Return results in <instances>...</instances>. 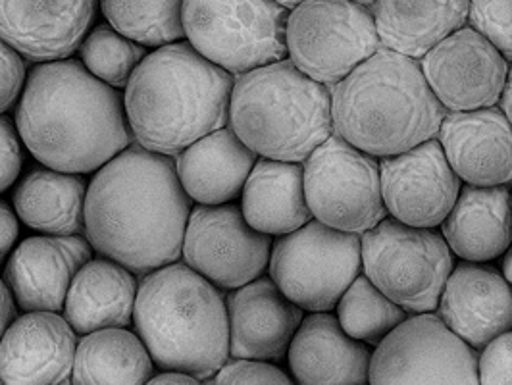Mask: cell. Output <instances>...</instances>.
Masks as SVG:
<instances>
[{
  "mask_svg": "<svg viewBox=\"0 0 512 385\" xmlns=\"http://www.w3.org/2000/svg\"><path fill=\"white\" fill-rule=\"evenodd\" d=\"M151 378L153 357L143 339L126 328H104L77 341L74 384L137 385Z\"/></svg>",
  "mask_w": 512,
  "mask_h": 385,
  "instance_id": "f1b7e54d",
  "label": "cell"
},
{
  "mask_svg": "<svg viewBox=\"0 0 512 385\" xmlns=\"http://www.w3.org/2000/svg\"><path fill=\"white\" fill-rule=\"evenodd\" d=\"M228 124L262 158L305 162L333 133L332 89L285 56L235 76Z\"/></svg>",
  "mask_w": 512,
  "mask_h": 385,
  "instance_id": "8992f818",
  "label": "cell"
},
{
  "mask_svg": "<svg viewBox=\"0 0 512 385\" xmlns=\"http://www.w3.org/2000/svg\"><path fill=\"white\" fill-rule=\"evenodd\" d=\"M24 164L22 137L16 124L0 114V195L20 178Z\"/></svg>",
  "mask_w": 512,
  "mask_h": 385,
  "instance_id": "8d00e7d4",
  "label": "cell"
},
{
  "mask_svg": "<svg viewBox=\"0 0 512 385\" xmlns=\"http://www.w3.org/2000/svg\"><path fill=\"white\" fill-rule=\"evenodd\" d=\"M499 106H501V110L505 112V116L509 118V122L512 124V66L511 70H509V77H507V83H505V89H503Z\"/></svg>",
  "mask_w": 512,
  "mask_h": 385,
  "instance_id": "60d3db41",
  "label": "cell"
},
{
  "mask_svg": "<svg viewBox=\"0 0 512 385\" xmlns=\"http://www.w3.org/2000/svg\"><path fill=\"white\" fill-rule=\"evenodd\" d=\"M274 2H278L280 6L287 8V10H293L295 6H299V4H301V2H305V0H274Z\"/></svg>",
  "mask_w": 512,
  "mask_h": 385,
  "instance_id": "7bdbcfd3",
  "label": "cell"
},
{
  "mask_svg": "<svg viewBox=\"0 0 512 385\" xmlns=\"http://www.w3.org/2000/svg\"><path fill=\"white\" fill-rule=\"evenodd\" d=\"M441 235L455 257L493 262L512 243L511 185H466L441 222Z\"/></svg>",
  "mask_w": 512,
  "mask_h": 385,
  "instance_id": "603a6c76",
  "label": "cell"
},
{
  "mask_svg": "<svg viewBox=\"0 0 512 385\" xmlns=\"http://www.w3.org/2000/svg\"><path fill=\"white\" fill-rule=\"evenodd\" d=\"M20 235V218L4 201H0V266L12 255Z\"/></svg>",
  "mask_w": 512,
  "mask_h": 385,
  "instance_id": "74e56055",
  "label": "cell"
},
{
  "mask_svg": "<svg viewBox=\"0 0 512 385\" xmlns=\"http://www.w3.org/2000/svg\"><path fill=\"white\" fill-rule=\"evenodd\" d=\"M77 51L87 72L114 89H126L147 54L143 45L131 41L110 24L93 27Z\"/></svg>",
  "mask_w": 512,
  "mask_h": 385,
  "instance_id": "1f68e13d",
  "label": "cell"
},
{
  "mask_svg": "<svg viewBox=\"0 0 512 385\" xmlns=\"http://www.w3.org/2000/svg\"><path fill=\"white\" fill-rule=\"evenodd\" d=\"M478 357L434 310L416 312L376 345L368 384H480Z\"/></svg>",
  "mask_w": 512,
  "mask_h": 385,
  "instance_id": "7c38bea8",
  "label": "cell"
},
{
  "mask_svg": "<svg viewBox=\"0 0 512 385\" xmlns=\"http://www.w3.org/2000/svg\"><path fill=\"white\" fill-rule=\"evenodd\" d=\"M149 384H178V385H195L199 384V378H195L193 374L189 372H183V370H164L160 374H156Z\"/></svg>",
  "mask_w": 512,
  "mask_h": 385,
  "instance_id": "ab89813d",
  "label": "cell"
},
{
  "mask_svg": "<svg viewBox=\"0 0 512 385\" xmlns=\"http://www.w3.org/2000/svg\"><path fill=\"white\" fill-rule=\"evenodd\" d=\"M16 128L41 164L81 176L103 168L133 139L118 89L72 58L35 64L18 101Z\"/></svg>",
  "mask_w": 512,
  "mask_h": 385,
  "instance_id": "7a4b0ae2",
  "label": "cell"
},
{
  "mask_svg": "<svg viewBox=\"0 0 512 385\" xmlns=\"http://www.w3.org/2000/svg\"><path fill=\"white\" fill-rule=\"evenodd\" d=\"M226 307L233 359H283L305 318L270 276L231 289Z\"/></svg>",
  "mask_w": 512,
  "mask_h": 385,
  "instance_id": "44dd1931",
  "label": "cell"
},
{
  "mask_svg": "<svg viewBox=\"0 0 512 385\" xmlns=\"http://www.w3.org/2000/svg\"><path fill=\"white\" fill-rule=\"evenodd\" d=\"M362 274L410 314L430 312L455 268V255L437 228L384 218L360 235Z\"/></svg>",
  "mask_w": 512,
  "mask_h": 385,
  "instance_id": "52a82bcc",
  "label": "cell"
},
{
  "mask_svg": "<svg viewBox=\"0 0 512 385\" xmlns=\"http://www.w3.org/2000/svg\"><path fill=\"white\" fill-rule=\"evenodd\" d=\"M76 349V332L66 316L54 310L26 312L0 339V382L68 384L72 382Z\"/></svg>",
  "mask_w": 512,
  "mask_h": 385,
  "instance_id": "2e32d148",
  "label": "cell"
},
{
  "mask_svg": "<svg viewBox=\"0 0 512 385\" xmlns=\"http://www.w3.org/2000/svg\"><path fill=\"white\" fill-rule=\"evenodd\" d=\"M258 154L224 126L178 154L181 187L197 205H226L241 197Z\"/></svg>",
  "mask_w": 512,
  "mask_h": 385,
  "instance_id": "cb8c5ba5",
  "label": "cell"
},
{
  "mask_svg": "<svg viewBox=\"0 0 512 385\" xmlns=\"http://www.w3.org/2000/svg\"><path fill=\"white\" fill-rule=\"evenodd\" d=\"M26 79V58L0 39V114H6L20 101Z\"/></svg>",
  "mask_w": 512,
  "mask_h": 385,
  "instance_id": "d590c367",
  "label": "cell"
},
{
  "mask_svg": "<svg viewBox=\"0 0 512 385\" xmlns=\"http://www.w3.org/2000/svg\"><path fill=\"white\" fill-rule=\"evenodd\" d=\"M191 210L172 156L135 145L95 172L83 233L93 251L145 276L180 260Z\"/></svg>",
  "mask_w": 512,
  "mask_h": 385,
  "instance_id": "6da1fadb",
  "label": "cell"
},
{
  "mask_svg": "<svg viewBox=\"0 0 512 385\" xmlns=\"http://www.w3.org/2000/svg\"><path fill=\"white\" fill-rule=\"evenodd\" d=\"M353 2H359V4H364V6H372L376 0H353Z\"/></svg>",
  "mask_w": 512,
  "mask_h": 385,
  "instance_id": "ee69618b",
  "label": "cell"
},
{
  "mask_svg": "<svg viewBox=\"0 0 512 385\" xmlns=\"http://www.w3.org/2000/svg\"><path fill=\"white\" fill-rule=\"evenodd\" d=\"M272 237L255 230L241 206L199 205L191 210L181 257L220 289H237L268 270Z\"/></svg>",
  "mask_w": 512,
  "mask_h": 385,
  "instance_id": "4fadbf2b",
  "label": "cell"
},
{
  "mask_svg": "<svg viewBox=\"0 0 512 385\" xmlns=\"http://www.w3.org/2000/svg\"><path fill=\"white\" fill-rule=\"evenodd\" d=\"M16 307L18 305L14 301L10 287L6 285L4 278H0V339L8 330V326L16 320Z\"/></svg>",
  "mask_w": 512,
  "mask_h": 385,
  "instance_id": "f35d334b",
  "label": "cell"
},
{
  "mask_svg": "<svg viewBox=\"0 0 512 385\" xmlns=\"http://www.w3.org/2000/svg\"><path fill=\"white\" fill-rule=\"evenodd\" d=\"M335 312L341 328L370 347H376L407 318V310L391 301L364 274H359L347 287L335 305Z\"/></svg>",
  "mask_w": 512,
  "mask_h": 385,
  "instance_id": "4dcf8cb0",
  "label": "cell"
},
{
  "mask_svg": "<svg viewBox=\"0 0 512 385\" xmlns=\"http://www.w3.org/2000/svg\"><path fill=\"white\" fill-rule=\"evenodd\" d=\"M437 314L482 351L491 339L512 330V285L489 262L462 260L447 278Z\"/></svg>",
  "mask_w": 512,
  "mask_h": 385,
  "instance_id": "ffe728a7",
  "label": "cell"
},
{
  "mask_svg": "<svg viewBox=\"0 0 512 385\" xmlns=\"http://www.w3.org/2000/svg\"><path fill=\"white\" fill-rule=\"evenodd\" d=\"M99 0H0V39L35 64L70 58L89 33Z\"/></svg>",
  "mask_w": 512,
  "mask_h": 385,
  "instance_id": "ac0fdd59",
  "label": "cell"
},
{
  "mask_svg": "<svg viewBox=\"0 0 512 385\" xmlns=\"http://www.w3.org/2000/svg\"><path fill=\"white\" fill-rule=\"evenodd\" d=\"M287 14L274 0H183V29L195 51L239 76L287 56Z\"/></svg>",
  "mask_w": 512,
  "mask_h": 385,
  "instance_id": "ba28073f",
  "label": "cell"
},
{
  "mask_svg": "<svg viewBox=\"0 0 512 385\" xmlns=\"http://www.w3.org/2000/svg\"><path fill=\"white\" fill-rule=\"evenodd\" d=\"M312 218L335 230H372L387 218L380 158L332 133L303 162Z\"/></svg>",
  "mask_w": 512,
  "mask_h": 385,
  "instance_id": "8fae6325",
  "label": "cell"
},
{
  "mask_svg": "<svg viewBox=\"0 0 512 385\" xmlns=\"http://www.w3.org/2000/svg\"><path fill=\"white\" fill-rule=\"evenodd\" d=\"M380 178L387 216L416 228H439L462 187L437 137L380 158Z\"/></svg>",
  "mask_w": 512,
  "mask_h": 385,
  "instance_id": "9a60e30c",
  "label": "cell"
},
{
  "mask_svg": "<svg viewBox=\"0 0 512 385\" xmlns=\"http://www.w3.org/2000/svg\"><path fill=\"white\" fill-rule=\"evenodd\" d=\"M382 47L370 6L353 0H305L287 14V58L333 87Z\"/></svg>",
  "mask_w": 512,
  "mask_h": 385,
  "instance_id": "9c48e42d",
  "label": "cell"
},
{
  "mask_svg": "<svg viewBox=\"0 0 512 385\" xmlns=\"http://www.w3.org/2000/svg\"><path fill=\"white\" fill-rule=\"evenodd\" d=\"M291 382L293 380L283 370L266 360L233 359V357L212 376V384L218 385H289Z\"/></svg>",
  "mask_w": 512,
  "mask_h": 385,
  "instance_id": "836d02e7",
  "label": "cell"
},
{
  "mask_svg": "<svg viewBox=\"0 0 512 385\" xmlns=\"http://www.w3.org/2000/svg\"><path fill=\"white\" fill-rule=\"evenodd\" d=\"M0 384H2V382H0Z\"/></svg>",
  "mask_w": 512,
  "mask_h": 385,
  "instance_id": "f6af8a7d",
  "label": "cell"
},
{
  "mask_svg": "<svg viewBox=\"0 0 512 385\" xmlns=\"http://www.w3.org/2000/svg\"><path fill=\"white\" fill-rule=\"evenodd\" d=\"M478 382L486 385L512 384V330L497 335L478 357Z\"/></svg>",
  "mask_w": 512,
  "mask_h": 385,
  "instance_id": "e575fe53",
  "label": "cell"
},
{
  "mask_svg": "<svg viewBox=\"0 0 512 385\" xmlns=\"http://www.w3.org/2000/svg\"><path fill=\"white\" fill-rule=\"evenodd\" d=\"M106 22L131 41L158 49L185 37L183 0H99Z\"/></svg>",
  "mask_w": 512,
  "mask_h": 385,
  "instance_id": "f546056e",
  "label": "cell"
},
{
  "mask_svg": "<svg viewBox=\"0 0 512 385\" xmlns=\"http://www.w3.org/2000/svg\"><path fill=\"white\" fill-rule=\"evenodd\" d=\"M87 187L81 174L45 166L29 172L16 187L14 210L31 230L47 235H81Z\"/></svg>",
  "mask_w": 512,
  "mask_h": 385,
  "instance_id": "83f0119b",
  "label": "cell"
},
{
  "mask_svg": "<svg viewBox=\"0 0 512 385\" xmlns=\"http://www.w3.org/2000/svg\"><path fill=\"white\" fill-rule=\"evenodd\" d=\"M91 258L93 247L87 237L45 233L29 237L12 251L2 278L24 312H60L72 280Z\"/></svg>",
  "mask_w": 512,
  "mask_h": 385,
  "instance_id": "e0dca14e",
  "label": "cell"
},
{
  "mask_svg": "<svg viewBox=\"0 0 512 385\" xmlns=\"http://www.w3.org/2000/svg\"><path fill=\"white\" fill-rule=\"evenodd\" d=\"M270 278L297 307L332 312L362 274L359 233L335 230L318 220L280 235L272 243Z\"/></svg>",
  "mask_w": 512,
  "mask_h": 385,
  "instance_id": "30bf717a",
  "label": "cell"
},
{
  "mask_svg": "<svg viewBox=\"0 0 512 385\" xmlns=\"http://www.w3.org/2000/svg\"><path fill=\"white\" fill-rule=\"evenodd\" d=\"M370 345L347 334L332 312H308L287 349L293 378L303 385L368 384Z\"/></svg>",
  "mask_w": 512,
  "mask_h": 385,
  "instance_id": "7402d4cb",
  "label": "cell"
},
{
  "mask_svg": "<svg viewBox=\"0 0 512 385\" xmlns=\"http://www.w3.org/2000/svg\"><path fill=\"white\" fill-rule=\"evenodd\" d=\"M235 77L191 43L176 41L145 54L126 85L133 139L147 151L178 156L230 122Z\"/></svg>",
  "mask_w": 512,
  "mask_h": 385,
  "instance_id": "3957f363",
  "label": "cell"
},
{
  "mask_svg": "<svg viewBox=\"0 0 512 385\" xmlns=\"http://www.w3.org/2000/svg\"><path fill=\"white\" fill-rule=\"evenodd\" d=\"M468 24L512 62V0H470Z\"/></svg>",
  "mask_w": 512,
  "mask_h": 385,
  "instance_id": "d6a6232c",
  "label": "cell"
},
{
  "mask_svg": "<svg viewBox=\"0 0 512 385\" xmlns=\"http://www.w3.org/2000/svg\"><path fill=\"white\" fill-rule=\"evenodd\" d=\"M437 139L466 185H511L512 124L499 104L447 112Z\"/></svg>",
  "mask_w": 512,
  "mask_h": 385,
  "instance_id": "d6986e66",
  "label": "cell"
},
{
  "mask_svg": "<svg viewBox=\"0 0 512 385\" xmlns=\"http://www.w3.org/2000/svg\"><path fill=\"white\" fill-rule=\"evenodd\" d=\"M133 324L162 370H183L203 380L230 359L226 297L185 262L143 276Z\"/></svg>",
  "mask_w": 512,
  "mask_h": 385,
  "instance_id": "5b68a950",
  "label": "cell"
},
{
  "mask_svg": "<svg viewBox=\"0 0 512 385\" xmlns=\"http://www.w3.org/2000/svg\"><path fill=\"white\" fill-rule=\"evenodd\" d=\"M424 77L447 112L495 106L511 62L472 26H462L420 58Z\"/></svg>",
  "mask_w": 512,
  "mask_h": 385,
  "instance_id": "5bb4252c",
  "label": "cell"
},
{
  "mask_svg": "<svg viewBox=\"0 0 512 385\" xmlns=\"http://www.w3.org/2000/svg\"><path fill=\"white\" fill-rule=\"evenodd\" d=\"M245 220L270 237L299 230L312 220L303 162L258 158L241 191Z\"/></svg>",
  "mask_w": 512,
  "mask_h": 385,
  "instance_id": "484cf974",
  "label": "cell"
},
{
  "mask_svg": "<svg viewBox=\"0 0 512 385\" xmlns=\"http://www.w3.org/2000/svg\"><path fill=\"white\" fill-rule=\"evenodd\" d=\"M139 283L135 274L112 258L87 260L66 295L64 316L79 335L104 328H128Z\"/></svg>",
  "mask_w": 512,
  "mask_h": 385,
  "instance_id": "d4e9b609",
  "label": "cell"
},
{
  "mask_svg": "<svg viewBox=\"0 0 512 385\" xmlns=\"http://www.w3.org/2000/svg\"><path fill=\"white\" fill-rule=\"evenodd\" d=\"M330 89L333 133L376 158L434 139L447 114L420 60L387 47Z\"/></svg>",
  "mask_w": 512,
  "mask_h": 385,
  "instance_id": "277c9868",
  "label": "cell"
},
{
  "mask_svg": "<svg viewBox=\"0 0 512 385\" xmlns=\"http://www.w3.org/2000/svg\"><path fill=\"white\" fill-rule=\"evenodd\" d=\"M501 276L512 285V243L507 247V251L501 255Z\"/></svg>",
  "mask_w": 512,
  "mask_h": 385,
  "instance_id": "b9f144b4",
  "label": "cell"
},
{
  "mask_svg": "<svg viewBox=\"0 0 512 385\" xmlns=\"http://www.w3.org/2000/svg\"><path fill=\"white\" fill-rule=\"evenodd\" d=\"M370 8L382 47L420 60L466 26L470 0H376Z\"/></svg>",
  "mask_w": 512,
  "mask_h": 385,
  "instance_id": "4316f807",
  "label": "cell"
}]
</instances>
